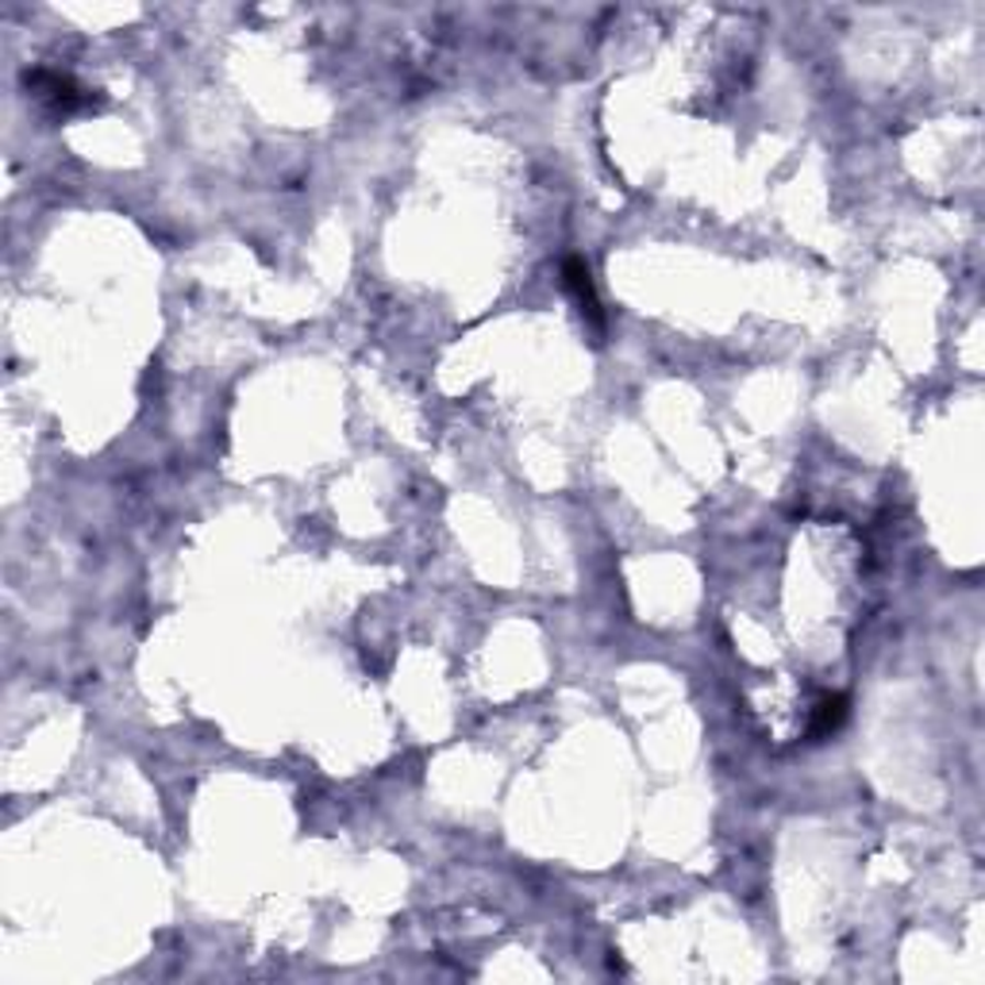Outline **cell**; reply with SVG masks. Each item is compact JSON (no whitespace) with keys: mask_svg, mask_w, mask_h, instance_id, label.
<instances>
[{"mask_svg":"<svg viewBox=\"0 0 985 985\" xmlns=\"http://www.w3.org/2000/svg\"><path fill=\"white\" fill-rule=\"evenodd\" d=\"M27 85L43 100H51V108H58V112H74V108L89 104V97L62 74H43V69H35V74H27Z\"/></svg>","mask_w":985,"mask_h":985,"instance_id":"cell-1","label":"cell"},{"mask_svg":"<svg viewBox=\"0 0 985 985\" xmlns=\"http://www.w3.org/2000/svg\"><path fill=\"white\" fill-rule=\"evenodd\" d=\"M562 277H566V289L574 292L577 308H582V316L593 323V328H600L605 323V316H600V300L597 292H593V281H589V269H585L582 258H566V266H562Z\"/></svg>","mask_w":985,"mask_h":985,"instance_id":"cell-2","label":"cell"}]
</instances>
